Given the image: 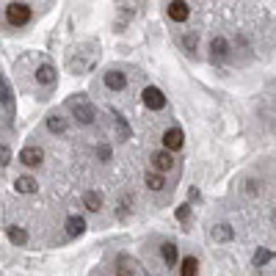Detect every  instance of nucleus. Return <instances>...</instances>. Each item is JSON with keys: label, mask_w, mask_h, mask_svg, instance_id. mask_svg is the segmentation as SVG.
<instances>
[{"label": "nucleus", "mask_w": 276, "mask_h": 276, "mask_svg": "<svg viewBox=\"0 0 276 276\" xmlns=\"http://www.w3.org/2000/svg\"><path fill=\"white\" fill-rule=\"evenodd\" d=\"M67 108L72 111V116L78 119V124H94L97 111H94V105H91V100H88L86 94L69 97V100H67Z\"/></svg>", "instance_id": "1"}, {"label": "nucleus", "mask_w": 276, "mask_h": 276, "mask_svg": "<svg viewBox=\"0 0 276 276\" xmlns=\"http://www.w3.org/2000/svg\"><path fill=\"white\" fill-rule=\"evenodd\" d=\"M6 19L11 28H22L31 22V6L28 3H9L6 6Z\"/></svg>", "instance_id": "2"}, {"label": "nucleus", "mask_w": 276, "mask_h": 276, "mask_svg": "<svg viewBox=\"0 0 276 276\" xmlns=\"http://www.w3.org/2000/svg\"><path fill=\"white\" fill-rule=\"evenodd\" d=\"M141 97H144V105H147L149 111H163L166 108V94L157 86H147L141 91Z\"/></svg>", "instance_id": "3"}, {"label": "nucleus", "mask_w": 276, "mask_h": 276, "mask_svg": "<svg viewBox=\"0 0 276 276\" xmlns=\"http://www.w3.org/2000/svg\"><path fill=\"white\" fill-rule=\"evenodd\" d=\"M182 144H185V136H182L180 127H169V130L163 133V147H166V152H174V149H180Z\"/></svg>", "instance_id": "4"}, {"label": "nucleus", "mask_w": 276, "mask_h": 276, "mask_svg": "<svg viewBox=\"0 0 276 276\" xmlns=\"http://www.w3.org/2000/svg\"><path fill=\"white\" fill-rule=\"evenodd\" d=\"M105 86L111 91H121V88H127V75L119 69H111V72H105Z\"/></svg>", "instance_id": "5"}, {"label": "nucleus", "mask_w": 276, "mask_h": 276, "mask_svg": "<svg viewBox=\"0 0 276 276\" xmlns=\"http://www.w3.org/2000/svg\"><path fill=\"white\" fill-rule=\"evenodd\" d=\"M0 103H3V108L14 116V111H17V105H14V91H11V86L6 83V78L0 75Z\"/></svg>", "instance_id": "6"}, {"label": "nucleus", "mask_w": 276, "mask_h": 276, "mask_svg": "<svg viewBox=\"0 0 276 276\" xmlns=\"http://www.w3.org/2000/svg\"><path fill=\"white\" fill-rule=\"evenodd\" d=\"M138 271V262L127 254H119L116 257V276H133Z\"/></svg>", "instance_id": "7"}, {"label": "nucleus", "mask_w": 276, "mask_h": 276, "mask_svg": "<svg viewBox=\"0 0 276 276\" xmlns=\"http://www.w3.org/2000/svg\"><path fill=\"white\" fill-rule=\"evenodd\" d=\"M169 17H172L174 22H185V19L190 17V6L182 3V0H174V3H169Z\"/></svg>", "instance_id": "8"}, {"label": "nucleus", "mask_w": 276, "mask_h": 276, "mask_svg": "<svg viewBox=\"0 0 276 276\" xmlns=\"http://www.w3.org/2000/svg\"><path fill=\"white\" fill-rule=\"evenodd\" d=\"M152 166L157 169V174L172 172V166H174V160H172V152H166V149L155 152V155H152Z\"/></svg>", "instance_id": "9"}, {"label": "nucleus", "mask_w": 276, "mask_h": 276, "mask_svg": "<svg viewBox=\"0 0 276 276\" xmlns=\"http://www.w3.org/2000/svg\"><path fill=\"white\" fill-rule=\"evenodd\" d=\"M36 83L39 86H52L55 83V67L52 64H42V67L36 69Z\"/></svg>", "instance_id": "10"}, {"label": "nucleus", "mask_w": 276, "mask_h": 276, "mask_svg": "<svg viewBox=\"0 0 276 276\" xmlns=\"http://www.w3.org/2000/svg\"><path fill=\"white\" fill-rule=\"evenodd\" d=\"M19 160H22L25 166H39L44 160V152L39 147H25L22 152H19Z\"/></svg>", "instance_id": "11"}, {"label": "nucleus", "mask_w": 276, "mask_h": 276, "mask_svg": "<svg viewBox=\"0 0 276 276\" xmlns=\"http://www.w3.org/2000/svg\"><path fill=\"white\" fill-rule=\"evenodd\" d=\"M14 190H17V193H36V190H39V182H36L31 174H22V177H17V182H14Z\"/></svg>", "instance_id": "12"}, {"label": "nucleus", "mask_w": 276, "mask_h": 276, "mask_svg": "<svg viewBox=\"0 0 276 276\" xmlns=\"http://www.w3.org/2000/svg\"><path fill=\"white\" fill-rule=\"evenodd\" d=\"M210 50H213V61H224L229 55V44H226L224 36H216L213 42H210Z\"/></svg>", "instance_id": "13"}, {"label": "nucleus", "mask_w": 276, "mask_h": 276, "mask_svg": "<svg viewBox=\"0 0 276 276\" xmlns=\"http://www.w3.org/2000/svg\"><path fill=\"white\" fill-rule=\"evenodd\" d=\"M210 238L216 243H226V241H232L235 238V229L229 224H216L213 226V232H210Z\"/></svg>", "instance_id": "14"}, {"label": "nucleus", "mask_w": 276, "mask_h": 276, "mask_svg": "<svg viewBox=\"0 0 276 276\" xmlns=\"http://www.w3.org/2000/svg\"><path fill=\"white\" fill-rule=\"evenodd\" d=\"M86 232V221H83V216H69L67 218V235L69 238H78V235Z\"/></svg>", "instance_id": "15"}, {"label": "nucleus", "mask_w": 276, "mask_h": 276, "mask_svg": "<svg viewBox=\"0 0 276 276\" xmlns=\"http://www.w3.org/2000/svg\"><path fill=\"white\" fill-rule=\"evenodd\" d=\"M47 130H50L52 136L67 133V119H64L61 113H50V116H47Z\"/></svg>", "instance_id": "16"}, {"label": "nucleus", "mask_w": 276, "mask_h": 276, "mask_svg": "<svg viewBox=\"0 0 276 276\" xmlns=\"http://www.w3.org/2000/svg\"><path fill=\"white\" fill-rule=\"evenodd\" d=\"M83 205H86L88 213H97V210L103 207V196H100L97 190H86V193H83Z\"/></svg>", "instance_id": "17"}, {"label": "nucleus", "mask_w": 276, "mask_h": 276, "mask_svg": "<svg viewBox=\"0 0 276 276\" xmlns=\"http://www.w3.org/2000/svg\"><path fill=\"white\" fill-rule=\"evenodd\" d=\"M160 254H163V262L169 268L177 265V259H180V251H177V246H174V243H163V246H160Z\"/></svg>", "instance_id": "18"}, {"label": "nucleus", "mask_w": 276, "mask_h": 276, "mask_svg": "<svg viewBox=\"0 0 276 276\" xmlns=\"http://www.w3.org/2000/svg\"><path fill=\"white\" fill-rule=\"evenodd\" d=\"M113 113V124H116V136L119 141H127L130 138V124L124 121V116H119V111H111Z\"/></svg>", "instance_id": "19"}, {"label": "nucleus", "mask_w": 276, "mask_h": 276, "mask_svg": "<svg viewBox=\"0 0 276 276\" xmlns=\"http://www.w3.org/2000/svg\"><path fill=\"white\" fill-rule=\"evenodd\" d=\"M180 274L182 276H196L199 274V259L196 257H185L180 262Z\"/></svg>", "instance_id": "20"}, {"label": "nucleus", "mask_w": 276, "mask_h": 276, "mask_svg": "<svg viewBox=\"0 0 276 276\" xmlns=\"http://www.w3.org/2000/svg\"><path fill=\"white\" fill-rule=\"evenodd\" d=\"M147 188H149V190H163V188H166L163 174H157V172H147Z\"/></svg>", "instance_id": "21"}, {"label": "nucleus", "mask_w": 276, "mask_h": 276, "mask_svg": "<svg viewBox=\"0 0 276 276\" xmlns=\"http://www.w3.org/2000/svg\"><path fill=\"white\" fill-rule=\"evenodd\" d=\"M271 259H274V251L271 249H257L254 251V257H251V262H254L257 268H262V265H268Z\"/></svg>", "instance_id": "22"}, {"label": "nucleus", "mask_w": 276, "mask_h": 276, "mask_svg": "<svg viewBox=\"0 0 276 276\" xmlns=\"http://www.w3.org/2000/svg\"><path fill=\"white\" fill-rule=\"evenodd\" d=\"M9 241L14 243V246H25V243H28V232H25V229H19V226H11V229H9Z\"/></svg>", "instance_id": "23"}, {"label": "nucleus", "mask_w": 276, "mask_h": 276, "mask_svg": "<svg viewBox=\"0 0 276 276\" xmlns=\"http://www.w3.org/2000/svg\"><path fill=\"white\" fill-rule=\"evenodd\" d=\"M196 42H199L196 34H185V36H182V44H185V50H188V52L196 50Z\"/></svg>", "instance_id": "24"}, {"label": "nucleus", "mask_w": 276, "mask_h": 276, "mask_svg": "<svg viewBox=\"0 0 276 276\" xmlns=\"http://www.w3.org/2000/svg\"><path fill=\"white\" fill-rule=\"evenodd\" d=\"M97 157H100V160H111V147H108V144H100V147H97Z\"/></svg>", "instance_id": "25"}, {"label": "nucleus", "mask_w": 276, "mask_h": 276, "mask_svg": "<svg viewBox=\"0 0 276 276\" xmlns=\"http://www.w3.org/2000/svg\"><path fill=\"white\" fill-rule=\"evenodd\" d=\"M188 216H190V205H180V207H177V218H180V221H188Z\"/></svg>", "instance_id": "26"}, {"label": "nucleus", "mask_w": 276, "mask_h": 276, "mask_svg": "<svg viewBox=\"0 0 276 276\" xmlns=\"http://www.w3.org/2000/svg\"><path fill=\"white\" fill-rule=\"evenodd\" d=\"M11 160V149L9 147H3V144H0V166H6Z\"/></svg>", "instance_id": "27"}, {"label": "nucleus", "mask_w": 276, "mask_h": 276, "mask_svg": "<svg viewBox=\"0 0 276 276\" xmlns=\"http://www.w3.org/2000/svg\"><path fill=\"white\" fill-rule=\"evenodd\" d=\"M188 196H190V202H199V199H202V193H199L196 188H190V190H188Z\"/></svg>", "instance_id": "28"}, {"label": "nucleus", "mask_w": 276, "mask_h": 276, "mask_svg": "<svg viewBox=\"0 0 276 276\" xmlns=\"http://www.w3.org/2000/svg\"><path fill=\"white\" fill-rule=\"evenodd\" d=\"M246 188H249V193H257V180H249V185H246Z\"/></svg>", "instance_id": "29"}]
</instances>
